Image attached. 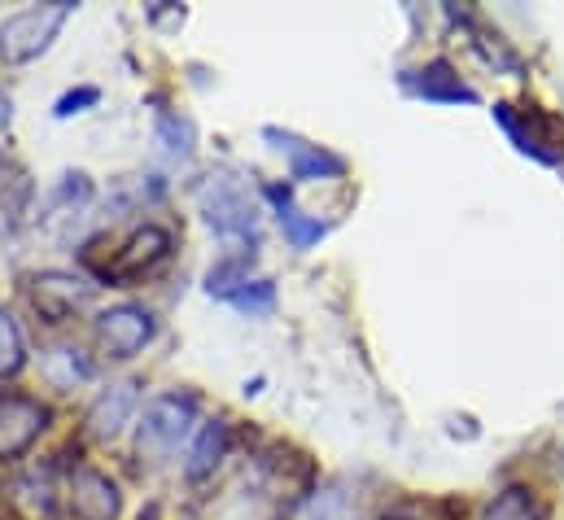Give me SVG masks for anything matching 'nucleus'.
<instances>
[{
  "instance_id": "f257e3e1",
  "label": "nucleus",
  "mask_w": 564,
  "mask_h": 520,
  "mask_svg": "<svg viewBox=\"0 0 564 520\" xmlns=\"http://www.w3.org/2000/svg\"><path fill=\"white\" fill-rule=\"evenodd\" d=\"M490 520H530V512H526V504H521V495H508L495 512H490Z\"/></svg>"
}]
</instances>
